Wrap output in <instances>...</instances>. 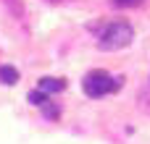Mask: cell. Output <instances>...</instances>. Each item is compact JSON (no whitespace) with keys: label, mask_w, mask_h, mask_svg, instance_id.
Here are the masks:
<instances>
[{"label":"cell","mask_w":150,"mask_h":144,"mask_svg":"<svg viewBox=\"0 0 150 144\" xmlns=\"http://www.w3.org/2000/svg\"><path fill=\"white\" fill-rule=\"evenodd\" d=\"M132 39H134V31H132V26H129L127 21H111V24L100 31L98 47H100V50H121V47H127Z\"/></svg>","instance_id":"obj_1"},{"label":"cell","mask_w":150,"mask_h":144,"mask_svg":"<svg viewBox=\"0 0 150 144\" xmlns=\"http://www.w3.org/2000/svg\"><path fill=\"white\" fill-rule=\"evenodd\" d=\"M82 89L87 97H103V94H111L116 89H121V79L111 76L108 71H90L82 81Z\"/></svg>","instance_id":"obj_2"},{"label":"cell","mask_w":150,"mask_h":144,"mask_svg":"<svg viewBox=\"0 0 150 144\" xmlns=\"http://www.w3.org/2000/svg\"><path fill=\"white\" fill-rule=\"evenodd\" d=\"M40 89L47 94V92H63L66 89V81L63 79H50V76H45V79H40Z\"/></svg>","instance_id":"obj_3"},{"label":"cell","mask_w":150,"mask_h":144,"mask_svg":"<svg viewBox=\"0 0 150 144\" xmlns=\"http://www.w3.org/2000/svg\"><path fill=\"white\" fill-rule=\"evenodd\" d=\"M0 81L3 84H16L18 81V71L13 66H0Z\"/></svg>","instance_id":"obj_4"},{"label":"cell","mask_w":150,"mask_h":144,"mask_svg":"<svg viewBox=\"0 0 150 144\" xmlns=\"http://www.w3.org/2000/svg\"><path fill=\"white\" fill-rule=\"evenodd\" d=\"M29 102H32V105H40V108H42V105L47 102V94H45L42 89H37V92H29Z\"/></svg>","instance_id":"obj_5"},{"label":"cell","mask_w":150,"mask_h":144,"mask_svg":"<svg viewBox=\"0 0 150 144\" xmlns=\"http://www.w3.org/2000/svg\"><path fill=\"white\" fill-rule=\"evenodd\" d=\"M142 0H111V5H116V8H134V5H140Z\"/></svg>","instance_id":"obj_6"}]
</instances>
